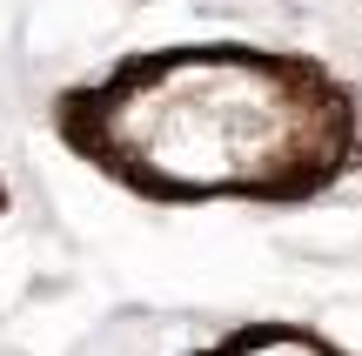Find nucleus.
<instances>
[{
  "label": "nucleus",
  "mask_w": 362,
  "mask_h": 356,
  "mask_svg": "<svg viewBox=\"0 0 362 356\" xmlns=\"http://www.w3.org/2000/svg\"><path fill=\"white\" fill-rule=\"evenodd\" d=\"M315 108L262 61H175L115 108L107 134L148 175L194 188L275 182L309 148Z\"/></svg>",
  "instance_id": "1"
},
{
  "label": "nucleus",
  "mask_w": 362,
  "mask_h": 356,
  "mask_svg": "<svg viewBox=\"0 0 362 356\" xmlns=\"http://www.w3.org/2000/svg\"><path fill=\"white\" fill-rule=\"evenodd\" d=\"M248 356H315V350H302V343H262V350H248Z\"/></svg>",
  "instance_id": "2"
}]
</instances>
